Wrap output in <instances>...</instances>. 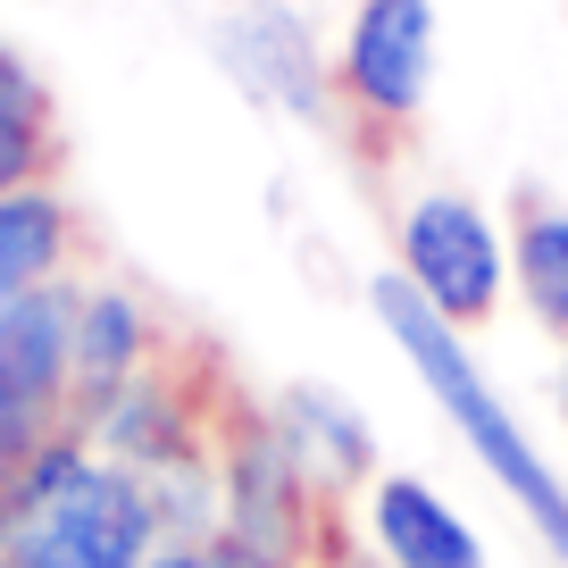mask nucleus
<instances>
[{
  "instance_id": "obj_1",
  "label": "nucleus",
  "mask_w": 568,
  "mask_h": 568,
  "mask_svg": "<svg viewBox=\"0 0 568 568\" xmlns=\"http://www.w3.org/2000/svg\"><path fill=\"white\" fill-rule=\"evenodd\" d=\"M368 318H376V335L402 352V368L418 376L426 409L452 426V444L477 460V477L494 485L518 510V527L568 568V477H560V460L535 444V426L518 418V402L494 385V368L477 359V335L452 326L444 310H426L393 267L368 276Z\"/></svg>"
},
{
  "instance_id": "obj_2",
  "label": "nucleus",
  "mask_w": 568,
  "mask_h": 568,
  "mask_svg": "<svg viewBox=\"0 0 568 568\" xmlns=\"http://www.w3.org/2000/svg\"><path fill=\"white\" fill-rule=\"evenodd\" d=\"M160 510L134 468L101 460L84 426H59L18 460V535L0 560L18 568H151Z\"/></svg>"
},
{
  "instance_id": "obj_3",
  "label": "nucleus",
  "mask_w": 568,
  "mask_h": 568,
  "mask_svg": "<svg viewBox=\"0 0 568 568\" xmlns=\"http://www.w3.org/2000/svg\"><path fill=\"white\" fill-rule=\"evenodd\" d=\"M217 494H226V527L217 535H243V544L276 551L293 568L318 560L326 527L343 518V501L310 477L293 435L276 426L267 393H234V385L217 402Z\"/></svg>"
},
{
  "instance_id": "obj_4",
  "label": "nucleus",
  "mask_w": 568,
  "mask_h": 568,
  "mask_svg": "<svg viewBox=\"0 0 568 568\" xmlns=\"http://www.w3.org/2000/svg\"><path fill=\"white\" fill-rule=\"evenodd\" d=\"M393 276L477 335L510 302V217H494L460 184H409L393 210Z\"/></svg>"
},
{
  "instance_id": "obj_5",
  "label": "nucleus",
  "mask_w": 568,
  "mask_h": 568,
  "mask_svg": "<svg viewBox=\"0 0 568 568\" xmlns=\"http://www.w3.org/2000/svg\"><path fill=\"white\" fill-rule=\"evenodd\" d=\"M335 109L352 134L402 142L444 84V9L435 0H352L335 26Z\"/></svg>"
},
{
  "instance_id": "obj_6",
  "label": "nucleus",
  "mask_w": 568,
  "mask_h": 568,
  "mask_svg": "<svg viewBox=\"0 0 568 568\" xmlns=\"http://www.w3.org/2000/svg\"><path fill=\"white\" fill-rule=\"evenodd\" d=\"M217 75L243 92L251 109L284 125H310V134H335V51L318 42V26L293 9V0H226L210 26Z\"/></svg>"
},
{
  "instance_id": "obj_7",
  "label": "nucleus",
  "mask_w": 568,
  "mask_h": 568,
  "mask_svg": "<svg viewBox=\"0 0 568 568\" xmlns=\"http://www.w3.org/2000/svg\"><path fill=\"white\" fill-rule=\"evenodd\" d=\"M226 385H234V376H226ZM226 385H217L210 352H168L160 368H142L134 385L84 402L68 426H84L101 460L151 477V468H168V460L217 452V402H226Z\"/></svg>"
},
{
  "instance_id": "obj_8",
  "label": "nucleus",
  "mask_w": 568,
  "mask_h": 568,
  "mask_svg": "<svg viewBox=\"0 0 568 568\" xmlns=\"http://www.w3.org/2000/svg\"><path fill=\"white\" fill-rule=\"evenodd\" d=\"M75 418V276L0 302V468Z\"/></svg>"
},
{
  "instance_id": "obj_9",
  "label": "nucleus",
  "mask_w": 568,
  "mask_h": 568,
  "mask_svg": "<svg viewBox=\"0 0 568 568\" xmlns=\"http://www.w3.org/2000/svg\"><path fill=\"white\" fill-rule=\"evenodd\" d=\"M352 527L385 568H494L477 518L435 477H418V468H385V477L352 501Z\"/></svg>"
},
{
  "instance_id": "obj_10",
  "label": "nucleus",
  "mask_w": 568,
  "mask_h": 568,
  "mask_svg": "<svg viewBox=\"0 0 568 568\" xmlns=\"http://www.w3.org/2000/svg\"><path fill=\"white\" fill-rule=\"evenodd\" d=\"M176 352L160 302L125 276H75V409L101 393L134 385L142 368H160Z\"/></svg>"
},
{
  "instance_id": "obj_11",
  "label": "nucleus",
  "mask_w": 568,
  "mask_h": 568,
  "mask_svg": "<svg viewBox=\"0 0 568 568\" xmlns=\"http://www.w3.org/2000/svg\"><path fill=\"white\" fill-rule=\"evenodd\" d=\"M267 409H276V426L293 435V452H302V468L326 485V494L352 510L359 494H368L376 477H385V444H376V418L352 402L343 385H326V376H293V385L267 393Z\"/></svg>"
},
{
  "instance_id": "obj_12",
  "label": "nucleus",
  "mask_w": 568,
  "mask_h": 568,
  "mask_svg": "<svg viewBox=\"0 0 568 568\" xmlns=\"http://www.w3.org/2000/svg\"><path fill=\"white\" fill-rule=\"evenodd\" d=\"M84 276V210L59 176L0 193V302Z\"/></svg>"
},
{
  "instance_id": "obj_13",
  "label": "nucleus",
  "mask_w": 568,
  "mask_h": 568,
  "mask_svg": "<svg viewBox=\"0 0 568 568\" xmlns=\"http://www.w3.org/2000/svg\"><path fill=\"white\" fill-rule=\"evenodd\" d=\"M510 302L568 352V201L551 193L510 201Z\"/></svg>"
},
{
  "instance_id": "obj_14",
  "label": "nucleus",
  "mask_w": 568,
  "mask_h": 568,
  "mask_svg": "<svg viewBox=\"0 0 568 568\" xmlns=\"http://www.w3.org/2000/svg\"><path fill=\"white\" fill-rule=\"evenodd\" d=\"M42 176H59V101L34 59L18 42H0V193Z\"/></svg>"
},
{
  "instance_id": "obj_15",
  "label": "nucleus",
  "mask_w": 568,
  "mask_h": 568,
  "mask_svg": "<svg viewBox=\"0 0 568 568\" xmlns=\"http://www.w3.org/2000/svg\"><path fill=\"white\" fill-rule=\"evenodd\" d=\"M151 510H160L168 544H210L226 527V494H217V452H193V460H168L151 468Z\"/></svg>"
},
{
  "instance_id": "obj_16",
  "label": "nucleus",
  "mask_w": 568,
  "mask_h": 568,
  "mask_svg": "<svg viewBox=\"0 0 568 568\" xmlns=\"http://www.w3.org/2000/svg\"><path fill=\"white\" fill-rule=\"evenodd\" d=\"M210 568H293V560H276V551H260V544H243V535H210Z\"/></svg>"
},
{
  "instance_id": "obj_17",
  "label": "nucleus",
  "mask_w": 568,
  "mask_h": 568,
  "mask_svg": "<svg viewBox=\"0 0 568 568\" xmlns=\"http://www.w3.org/2000/svg\"><path fill=\"white\" fill-rule=\"evenodd\" d=\"M9 535H18V468H0V551H9Z\"/></svg>"
},
{
  "instance_id": "obj_18",
  "label": "nucleus",
  "mask_w": 568,
  "mask_h": 568,
  "mask_svg": "<svg viewBox=\"0 0 568 568\" xmlns=\"http://www.w3.org/2000/svg\"><path fill=\"white\" fill-rule=\"evenodd\" d=\"M151 568H210V551H201V544H160Z\"/></svg>"
},
{
  "instance_id": "obj_19",
  "label": "nucleus",
  "mask_w": 568,
  "mask_h": 568,
  "mask_svg": "<svg viewBox=\"0 0 568 568\" xmlns=\"http://www.w3.org/2000/svg\"><path fill=\"white\" fill-rule=\"evenodd\" d=\"M551 402H560V426H568V352H560V376H551Z\"/></svg>"
},
{
  "instance_id": "obj_20",
  "label": "nucleus",
  "mask_w": 568,
  "mask_h": 568,
  "mask_svg": "<svg viewBox=\"0 0 568 568\" xmlns=\"http://www.w3.org/2000/svg\"><path fill=\"white\" fill-rule=\"evenodd\" d=\"M0 568H18V560H0Z\"/></svg>"
}]
</instances>
